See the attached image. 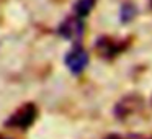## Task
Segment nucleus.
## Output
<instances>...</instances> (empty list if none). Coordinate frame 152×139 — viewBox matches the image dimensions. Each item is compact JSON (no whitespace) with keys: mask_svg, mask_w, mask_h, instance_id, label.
Here are the masks:
<instances>
[{"mask_svg":"<svg viewBox=\"0 0 152 139\" xmlns=\"http://www.w3.org/2000/svg\"><path fill=\"white\" fill-rule=\"evenodd\" d=\"M142 105V100L139 98L137 95H129L126 97V98H123L121 102L116 105L115 108V115L118 116V118H128L129 115H132V113L137 110V106Z\"/></svg>","mask_w":152,"mask_h":139,"instance_id":"nucleus-4","label":"nucleus"},{"mask_svg":"<svg viewBox=\"0 0 152 139\" xmlns=\"http://www.w3.org/2000/svg\"><path fill=\"white\" fill-rule=\"evenodd\" d=\"M66 66L75 75L82 74L85 70V67L88 66V54H87V51L80 46H75L74 49H70L66 54Z\"/></svg>","mask_w":152,"mask_h":139,"instance_id":"nucleus-2","label":"nucleus"},{"mask_svg":"<svg viewBox=\"0 0 152 139\" xmlns=\"http://www.w3.org/2000/svg\"><path fill=\"white\" fill-rule=\"evenodd\" d=\"M106 139H121V138H119L118 134H110V136H108V138H106Z\"/></svg>","mask_w":152,"mask_h":139,"instance_id":"nucleus-8","label":"nucleus"},{"mask_svg":"<svg viewBox=\"0 0 152 139\" xmlns=\"http://www.w3.org/2000/svg\"><path fill=\"white\" fill-rule=\"evenodd\" d=\"M38 116V110L33 103H28V105L21 106L13 116H10L7 121V126L10 128H20V129H26L30 128L31 124L34 123Z\"/></svg>","mask_w":152,"mask_h":139,"instance_id":"nucleus-1","label":"nucleus"},{"mask_svg":"<svg viewBox=\"0 0 152 139\" xmlns=\"http://www.w3.org/2000/svg\"><path fill=\"white\" fill-rule=\"evenodd\" d=\"M57 31L66 40H77L83 34V18H79V17L67 18L61 23Z\"/></svg>","mask_w":152,"mask_h":139,"instance_id":"nucleus-3","label":"nucleus"},{"mask_svg":"<svg viewBox=\"0 0 152 139\" xmlns=\"http://www.w3.org/2000/svg\"><path fill=\"white\" fill-rule=\"evenodd\" d=\"M93 7H95V0H79V2L75 4V8H74V12H75V17L85 18L87 15L92 12Z\"/></svg>","mask_w":152,"mask_h":139,"instance_id":"nucleus-6","label":"nucleus"},{"mask_svg":"<svg viewBox=\"0 0 152 139\" xmlns=\"http://www.w3.org/2000/svg\"><path fill=\"white\" fill-rule=\"evenodd\" d=\"M96 48H98L100 54L103 57H115L116 54H119L123 51L121 44L118 41H113L111 38H100Z\"/></svg>","mask_w":152,"mask_h":139,"instance_id":"nucleus-5","label":"nucleus"},{"mask_svg":"<svg viewBox=\"0 0 152 139\" xmlns=\"http://www.w3.org/2000/svg\"><path fill=\"white\" fill-rule=\"evenodd\" d=\"M136 13H137V8H136L134 5L123 4L121 10H119V20H121L123 23H128V21H131L132 18L136 17Z\"/></svg>","mask_w":152,"mask_h":139,"instance_id":"nucleus-7","label":"nucleus"}]
</instances>
